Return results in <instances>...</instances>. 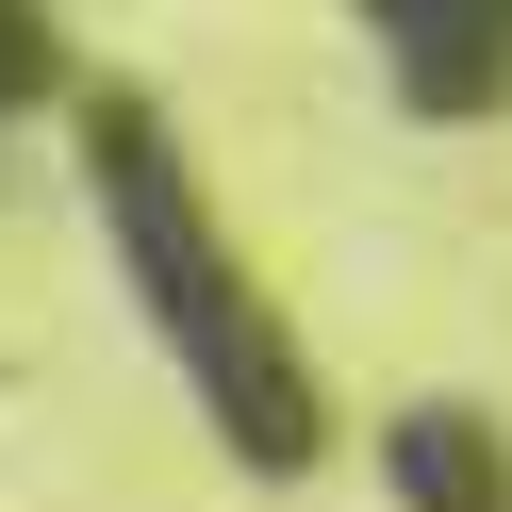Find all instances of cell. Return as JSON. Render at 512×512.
Listing matches in <instances>:
<instances>
[{"label":"cell","mask_w":512,"mask_h":512,"mask_svg":"<svg viewBox=\"0 0 512 512\" xmlns=\"http://www.w3.org/2000/svg\"><path fill=\"white\" fill-rule=\"evenodd\" d=\"M83 199H100V265H116V298L149 314L166 380L199 397V430L232 446V463L298 479L314 446H331V397H314L281 298L248 281V248L215 232L199 166L166 149V116H149V100H83Z\"/></svg>","instance_id":"obj_1"},{"label":"cell","mask_w":512,"mask_h":512,"mask_svg":"<svg viewBox=\"0 0 512 512\" xmlns=\"http://www.w3.org/2000/svg\"><path fill=\"white\" fill-rule=\"evenodd\" d=\"M380 83L413 116H496L512 100V0H364Z\"/></svg>","instance_id":"obj_2"},{"label":"cell","mask_w":512,"mask_h":512,"mask_svg":"<svg viewBox=\"0 0 512 512\" xmlns=\"http://www.w3.org/2000/svg\"><path fill=\"white\" fill-rule=\"evenodd\" d=\"M380 479H397V512H512V446L479 413H397L380 430Z\"/></svg>","instance_id":"obj_3"},{"label":"cell","mask_w":512,"mask_h":512,"mask_svg":"<svg viewBox=\"0 0 512 512\" xmlns=\"http://www.w3.org/2000/svg\"><path fill=\"white\" fill-rule=\"evenodd\" d=\"M50 83V0H0V116Z\"/></svg>","instance_id":"obj_4"}]
</instances>
